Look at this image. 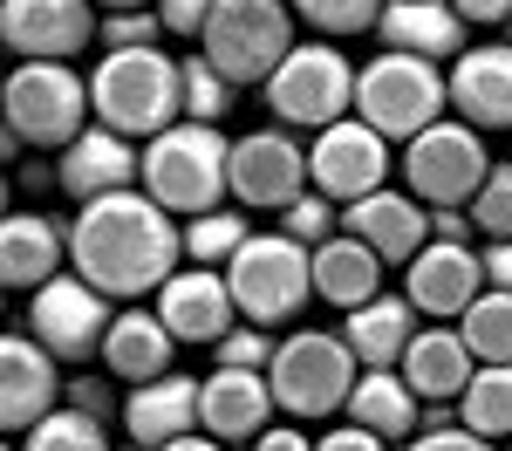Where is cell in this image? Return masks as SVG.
<instances>
[{
  "mask_svg": "<svg viewBox=\"0 0 512 451\" xmlns=\"http://www.w3.org/2000/svg\"><path fill=\"white\" fill-rule=\"evenodd\" d=\"M410 451H499V445L478 438V431H465V424H444V431H417Z\"/></svg>",
  "mask_w": 512,
  "mask_h": 451,
  "instance_id": "41",
  "label": "cell"
},
{
  "mask_svg": "<svg viewBox=\"0 0 512 451\" xmlns=\"http://www.w3.org/2000/svg\"><path fill=\"white\" fill-rule=\"evenodd\" d=\"M444 103H451V82H444V69L424 62V55L383 48V55L355 76V117L369 123V130H383L390 144H410V137H424L431 123H444Z\"/></svg>",
  "mask_w": 512,
  "mask_h": 451,
  "instance_id": "6",
  "label": "cell"
},
{
  "mask_svg": "<svg viewBox=\"0 0 512 451\" xmlns=\"http://www.w3.org/2000/svg\"><path fill=\"white\" fill-rule=\"evenodd\" d=\"M287 7H294V21H308L321 41H342V35H369L390 0H287Z\"/></svg>",
  "mask_w": 512,
  "mask_h": 451,
  "instance_id": "34",
  "label": "cell"
},
{
  "mask_svg": "<svg viewBox=\"0 0 512 451\" xmlns=\"http://www.w3.org/2000/svg\"><path fill=\"white\" fill-rule=\"evenodd\" d=\"M355 349L342 335H321V328H294L287 342L274 349V369H267V383H274V404L287 417H335V410H349L355 397Z\"/></svg>",
  "mask_w": 512,
  "mask_h": 451,
  "instance_id": "9",
  "label": "cell"
},
{
  "mask_svg": "<svg viewBox=\"0 0 512 451\" xmlns=\"http://www.w3.org/2000/svg\"><path fill=\"white\" fill-rule=\"evenodd\" d=\"M458 335H465V349L485 363H512V294L506 287H485L472 308L458 315Z\"/></svg>",
  "mask_w": 512,
  "mask_h": 451,
  "instance_id": "31",
  "label": "cell"
},
{
  "mask_svg": "<svg viewBox=\"0 0 512 451\" xmlns=\"http://www.w3.org/2000/svg\"><path fill=\"white\" fill-rule=\"evenodd\" d=\"M478 260H485V287H506L512 294V240H485Z\"/></svg>",
  "mask_w": 512,
  "mask_h": 451,
  "instance_id": "44",
  "label": "cell"
},
{
  "mask_svg": "<svg viewBox=\"0 0 512 451\" xmlns=\"http://www.w3.org/2000/svg\"><path fill=\"white\" fill-rule=\"evenodd\" d=\"M239 315L253 328H280L294 322L308 301H315V246L287 240V233H253L226 267Z\"/></svg>",
  "mask_w": 512,
  "mask_h": 451,
  "instance_id": "7",
  "label": "cell"
},
{
  "mask_svg": "<svg viewBox=\"0 0 512 451\" xmlns=\"http://www.w3.org/2000/svg\"><path fill=\"white\" fill-rule=\"evenodd\" d=\"M0 110H7V137H21L28 151H69L89 130V117H96L89 76H76L69 62H21V69H7Z\"/></svg>",
  "mask_w": 512,
  "mask_h": 451,
  "instance_id": "5",
  "label": "cell"
},
{
  "mask_svg": "<svg viewBox=\"0 0 512 451\" xmlns=\"http://www.w3.org/2000/svg\"><path fill=\"white\" fill-rule=\"evenodd\" d=\"M164 451H226L219 438H205V431H192V438H178V445H164Z\"/></svg>",
  "mask_w": 512,
  "mask_h": 451,
  "instance_id": "48",
  "label": "cell"
},
{
  "mask_svg": "<svg viewBox=\"0 0 512 451\" xmlns=\"http://www.w3.org/2000/svg\"><path fill=\"white\" fill-rule=\"evenodd\" d=\"M96 123L130 144H151L171 123H185V62L164 48H103L89 76Z\"/></svg>",
  "mask_w": 512,
  "mask_h": 451,
  "instance_id": "2",
  "label": "cell"
},
{
  "mask_svg": "<svg viewBox=\"0 0 512 451\" xmlns=\"http://www.w3.org/2000/svg\"><path fill=\"white\" fill-rule=\"evenodd\" d=\"M158 315L178 342H226L233 315H239L233 287H226V267H178L158 287Z\"/></svg>",
  "mask_w": 512,
  "mask_h": 451,
  "instance_id": "20",
  "label": "cell"
},
{
  "mask_svg": "<svg viewBox=\"0 0 512 451\" xmlns=\"http://www.w3.org/2000/svg\"><path fill=\"white\" fill-rule=\"evenodd\" d=\"M62 260H69V226H55L48 212L7 205V226H0V281L21 287V294H41V287L62 274Z\"/></svg>",
  "mask_w": 512,
  "mask_h": 451,
  "instance_id": "22",
  "label": "cell"
},
{
  "mask_svg": "<svg viewBox=\"0 0 512 451\" xmlns=\"http://www.w3.org/2000/svg\"><path fill=\"white\" fill-rule=\"evenodd\" d=\"M458 424L465 431H478V438H506L512 445V363H485L465 383V397H458Z\"/></svg>",
  "mask_w": 512,
  "mask_h": 451,
  "instance_id": "30",
  "label": "cell"
},
{
  "mask_svg": "<svg viewBox=\"0 0 512 451\" xmlns=\"http://www.w3.org/2000/svg\"><path fill=\"white\" fill-rule=\"evenodd\" d=\"M403 294H410L417 315L458 322L478 294H485V260H478L465 240H431L410 267H403Z\"/></svg>",
  "mask_w": 512,
  "mask_h": 451,
  "instance_id": "15",
  "label": "cell"
},
{
  "mask_svg": "<svg viewBox=\"0 0 512 451\" xmlns=\"http://www.w3.org/2000/svg\"><path fill=\"white\" fill-rule=\"evenodd\" d=\"M342 342L355 349L362 369H396L403 349L417 342V308H410V294H376V301L349 308V315H342Z\"/></svg>",
  "mask_w": 512,
  "mask_h": 451,
  "instance_id": "27",
  "label": "cell"
},
{
  "mask_svg": "<svg viewBox=\"0 0 512 451\" xmlns=\"http://www.w3.org/2000/svg\"><path fill=\"white\" fill-rule=\"evenodd\" d=\"M144 192L171 219L219 212V199L233 192V137H219V123H171L144 144Z\"/></svg>",
  "mask_w": 512,
  "mask_h": 451,
  "instance_id": "3",
  "label": "cell"
},
{
  "mask_svg": "<svg viewBox=\"0 0 512 451\" xmlns=\"http://www.w3.org/2000/svg\"><path fill=\"white\" fill-rule=\"evenodd\" d=\"M0 41L21 62H76L103 41V14L96 0H0Z\"/></svg>",
  "mask_w": 512,
  "mask_h": 451,
  "instance_id": "14",
  "label": "cell"
},
{
  "mask_svg": "<svg viewBox=\"0 0 512 451\" xmlns=\"http://www.w3.org/2000/svg\"><path fill=\"white\" fill-rule=\"evenodd\" d=\"M130 451H144V445H130Z\"/></svg>",
  "mask_w": 512,
  "mask_h": 451,
  "instance_id": "50",
  "label": "cell"
},
{
  "mask_svg": "<svg viewBox=\"0 0 512 451\" xmlns=\"http://www.w3.org/2000/svg\"><path fill=\"white\" fill-rule=\"evenodd\" d=\"M253 240V226H246V212H198L185 219V260L192 267H233V253Z\"/></svg>",
  "mask_w": 512,
  "mask_h": 451,
  "instance_id": "32",
  "label": "cell"
},
{
  "mask_svg": "<svg viewBox=\"0 0 512 451\" xmlns=\"http://www.w3.org/2000/svg\"><path fill=\"white\" fill-rule=\"evenodd\" d=\"M342 233L369 246L383 267H410L424 246H431V205H417L410 192H369V199L342 205Z\"/></svg>",
  "mask_w": 512,
  "mask_h": 451,
  "instance_id": "18",
  "label": "cell"
},
{
  "mask_svg": "<svg viewBox=\"0 0 512 451\" xmlns=\"http://www.w3.org/2000/svg\"><path fill=\"white\" fill-rule=\"evenodd\" d=\"M205 376H158V383H137L130 397H123V431H130V445L144 451H164L178 445V438H192L205 431Z\"/></svg>",
  "mask_w": 512,
  "mask_h": 451,
  "instance_id": "17",
  "label": "cell"
},
{
  "mask_svg": "<svg viewBox=\"0 0 512 451\" xmlns=\"http://www.w3.org/2000/svg\"><path fill=\"white\" fill-rule=\"evenodd\" d=\"M451 110L472 130H512V41H485L451 62Z\"/></svg>",
  "mask_w": 512,
  "mask_h": 451,
  "instance_id": "21",
  "label": "cell"
},
{
  "mask_svg": "<svg viewBox=\"0 0 512 451\" xmlns=\"http://www.w3.org/2000/svg\"><path fill=\"white\" fill-rule=\"evenodd\" d=\"M465 28H472V21H465L451 0H390L383 21H376L383 48L424 55V62H458V55H465Z\"/></svg>",
  "mask_w": 512,
  "mask_h": 451,
  "instance_id": "24",
  "label": "cell"
},
{
  "mask_svg": "<svg viewBox=\"0 0 512 451\" xmlns=\"http://www.w3.org/2000/svg\"><path fill=\"white\" fill-rule=\"evenodd\" d=\"M355 69L349 55L335 48V41H294V55L274 69V82L260 89L267 96V110H274V123H287V130H328V123H342L355 110Z\"/></svg>",
  "mask_w": 512,
  "mask_h": 451,
  "instance_id": "8",
  "label": "cell"
},
{
  "mask_svg": "<svg viewBox=\"0 0 512 451\" xmlns=\"http://www.w3.org/2000/svg\"><path fill=\"white\" fill-rule=\"evenodd\" d=\"M55 185H62L76 205L110 199V192H130V185H144V151H137L130 137H117V130L89 123L76 144L62 151V164H55Z\"/></svg>",
  "mask_w": 512,
  "mask_h": 451,
  "instance_id": "19",
  "label": "cell"
},
{
  "mask_svg": "<svg viewBox=\"0 0 512 451\" xmlns=\"http://www.w3.org/2000/svg\"><path fill=\"white\" fill-rule=\"evenodd\" d=\"M110 322H117V315H110V294L89 287L82 274H55L41 294H28V335H35L55 363H89V356H103Z\"/></svg>",
  "mask_w": 512,
  "mask_h": 451,
  "instance_id": "11",
  "label": "cell"
},
{
  "mask_svg": "<svg viewBox=\"0 0 512 451\" xmlns=\"http://www.w3.org/2000/svg\"><path fill=\"white\" fill-rule=\"evenodd\" d=\"M62 363L41 349L35 335H7L0 342V424L21 438V431H35L48 410H62Z\"/></svg>",
  "mask_w": 512,
  "mask_h": 451,
  "instance_id": "16",
  "label": "cell"
},
{
  "mask_svg": "<svg viewBox=\"0 0 512 451\" xmlns=\"http://www.w3.org/2000/svg\"><path fill=\"white\" fill-rule=\"evenodd\" d=\"M396 376H403L424 404H458V397H465V383L478 376V356L465 349V335H458V328H417V342L403 349Z\"/></svg>",
  "mask_w": 512,
  "mask_h": 451,
  "instance_id": "26",
  "label": "cell"
},
{
  "mask_svg": "<svg viewBox=\"0 0 512 451\" xmlns=\"http://www.w3.org/2000/svg\"><path fill=\"white\" fill-rule=\"evenodd\" d=\"M226 110H233V82L205 55H185V123H226Z\"/></svg>",
  "mask_w": 512,
  "mask_h": 451,
  "instance_id": "35",
  "label": "cell"
},
{
  "mask_svg": "<svg viewBox=\"0 0 512 451\" xmlns=\"http://www.w3.org/2000/svg\"><path fill=\"white\" fill-rule=\"evenodd\" d=\"M164 21L158 7H130V14H103V48H158Z\"/></svg>",
  "mask_w": 512,
  "mask_h": 451,
  "instance_id": "39",
  "label": "cell"
},
{
  "mask_svg": "<svg viewBox=\"0 0 512 451\" xmlns=\"http://www.w3.org/2000/svg\"><path fill=\"white\" fill-rule=\"evenodd\" d=\"M185 260V226L164 212L144 185L110 192V199L76 205L69 219V267L110 301H144L158 294Z\"/></svg>",
  "mask_w": 512,
  "mask_h": 451,
  "instance_id": "1",
  "label": "cell"
},
{
  "mask_svg": "<svg viewBox=\"0 0 512 451\" xmlns=\"http://www.w3.org/2000/svg\"><path fill=\"white\" fill-rule=\"evenodd\" d=\"M246 451H315V438H308V431H294V424H267Z\"/></svg>",
  "mask_w": 512,
  "mask_h": 451,
  "instance_id": "43",
  "label": "cell"
},
{
  "mask_svg": "<svg viewBox=\"0 0 512 451\" xmlns=\"http://www.w3.org/2000/svg\"><path fill=\"white\" fill-rule=\"evenodd\" d=\"M485 178H492V158H485V130L472 123H431L424 137L403 144V185L431 212H472Z\"/></svg>",
  "mask_w": 512,
  "mask_h": 451,
  "instance_id": "10",
  "label": "cell"
},
{
  "mask_svg": "<svg viewBox=\"0 0 512 451\" xmlns=\"http://www.w3.org/2000/svg\"><path fill=\"white\" fill-rule=\"evenodd\" d=\"M21 451H110V431H103V417L62 404L48 410L35 431H21Z\"/></svg>",
  "mask_w": 512,
  "mask_h": 451,
  "instance_id": "33",
  "label": "cell"
},
{
  "mask_svg": "<svg viewBox=\"0 0 512 451\" xmlns=\"http://www.w3.org/2000/svg\"><path fill=\"white\" fill-rule=\"evenodd\" d=\"M205 438L219 445H253L274 417V383L267 369H212L205 376Z\"/></svg>",
  "mask_w": 512,
  "mask_h": 451,
  "instance_id": "23",
  "label": "cell"
},
{
  "mask_svg": "<svg viewBox=\"0 0 512 451\" xmlns=\"http://www.w3.org/2000/svg\"><path fill=\"white\" fill-rule=\"evenodd\" d=\"M472 233V212H431V240H465Z\"/></svg>",
  "mask_w": 512,
  "mask_h": 451,
  "instance_id": "47",
  "label": "cell"
},
{
  "mask_svg": "<svg viewBox=\"0 0 512 451\" xmlns=\"http://www.w3.org/2000/svg\"><path fill=\"white\" fill-rule=\"evenodd\" d=\"M301 192H315V178H308V144L287 123L233 137V199L246 212H287Z\"/></svg>",
  "mask_w": 512,
  "mask_h": 451,
  "instance_id": "12",
  "label": "cell"
},
{
  "mask_svg": "<svg viewBox=\"0 0 512 451\" xmlns=\"http://www.w3.org/2000/svg\"><path fill=\"white\" fill-rule=\"evenodd\" d=\"M96 7H110V14H130V7H158V0H96Z\"/></svg>",
  "mask_w": 512,
  "mask_h": 451,
  "instance_id": "49",
  "label": "cell"
},
{
  "mask_svg": "<svg viewBox=\"0 0 512 451\" xmlns=\"http://www.w3.org/2000/svg\"><path fill=\"white\" fill-rule=\"evenodd\" d=\"M274 335H267V328H233V335H226V342H212V356H219V369H274Z\"/></svg>",
  "mask_w": 512,
  "mask_h": 451,
  "instance_id": "38",
  "label": "cell"
},
{
  "mask_svg": "<svg viewBox=\"0 0 512 451\" xmlns=\"http://www.w3.org/2000/svg\"><path fill=\"white\" fill-rule=\"evenodd\" d=\"M198 55L233 89H267L274 69L294 55V7L287 0H219V14L198 35Z\"/></svg>",
  "mask_w": 512,
  "mask_h": 451,
  "instance_id": "4",
  "label": "cell"
},
{
  "mask_svg": "<svg viewBox=\"0 0 512 451\" xmlns=\"http://www.w3.org/2000/svg\"><path fill=\"white\" fill-rule=\"evenodd\" d=\"M171 356H178V335L164 328L158 308H117V322H110V335H103V369L110 376H123L130 390L137 383H158V376H171Z\"/></svg>",
  "mask_w": 512,
  "mask_h": 451,
  "instance_id": "25",
  "label": "cell"
},
{
  "mask_svg": "<svg viewBox=\"0 0 512 451\" xmlns=\"http://www.w3.org/2000/svg\"><path fill=\"white\" fill-rule=\"evenodd\" d=\"M465 21H478V28H492V21H512V0H451Z\"/></svg>",
  "mask_w": 512,
  "mask_h": 451,
  "instance_id": "46",
  "label": "cell"
},
{
  "mask_svg": "<svg viewBox=\"0 0 512 451\" xmlns=\"http://www.w3.org/2000/svg\"><path fill=\"white\" fill-rule=\"evenodd\" d=\"M280 233H287V240H301V246L335 240V233H342V205L321 199V192H301V199L280 212Z\"/></svg>",
  "mask_w": 512,
  "mask_h": 451,
  "instance_id": "36",
  "label": "cell"
},
{
  "mask_svg": "<svg viewBox=\"0 0 512 451\" xmlns=\"http://www.w3.org/2000/svg\"><path fill=\"white\" fill-rule=\"evenodd\" d=\"M472 233H485V240H512V164H492L485 192L472 199Z\"/></svg>",
  "mask_w": 512,
  "mask_h": 451,
  "instance_id": "37",
  "label": "cell"
},
{
  "mask_svg": "<svg viewBox=\"0 0 512 451\" xmlns=\"http://www.w3.org/2000/svg\"><path fill=\"white\" fill-rule=\"evenodd\" d=\"M315 451H390V438H376V431H362V424H342V431L315 438Z\"/></svg>",
  "mask_w": 512,
  "mask_h": 451,
  "instance_id": "42",
  "label": "cell"
},
{
  "mask_svg": "<svg viewBox=\"0 0 512 451\" xmlns=\"http://www.w3.org/2000/svg\"><path fill=\"white\" fill-rule=\"evenodd\" d=\"M308 178H315L321 199H335V205L369 199V192L390 185V137L369 130L362 117L328 123L315 144H308Z\"/></svg>",
  "mask_w": 512,
  "mask_h": 451,
  "instance_id": "13",
  "label": "cell"
},
{
  "mask_svg": "<svg viewBox=\"0 0 512 451\" xmlns=\"http://www.w3.org/2000/svg\"><path fill=\"white\" fill-rule=\"evenodd\" d=\"M219 14V0H158V21H164V35H205V21Z\"/></svg>",
  "mask_w": 512,
  "mask_h": 451,
  "instance_id": "40",
  "label": "cell"
},
{
  "mask_svg": "<svg viewBox=\"0 0 512 451\" xmlns=\"http://www.w3.org/2000/svg\"><path fill=\"white\" fill-rule=\"evenodd\" d=\"M69 404H76V410H89V417H103V424H110V390H103L96 376H76V383H69Z\"/></svg>",
  "mask_w": 512,
  "mask_h": 451,
  "instance_id": "45",
  "label": "cell"
},
{
  "mask_svg": "<svg viewBox=\"0 0 512 451\" xmlns=\"http://www.w3.org/2000/svg\"><path fill=\"white\" fill-rule=\"evenodd\" d=\"M424 417V397L396 376V369H362L355 376V397H349V424L376 431V438H410Z\"/></svg>",
  "mask_w": 512,
  "mask_h": 451,
  "instance_id": "29",
  "label": "cell"
},
{
  "mask_svg": "<svg viewBox=\"0 0 512 451\" xmlns=\"http://www.w3.org/2000/svg\"><path fill=\"white\" fill-rule=\"evenodd\" d=\"M315 294L328 301V308L349 315V308H362V301L383 294V260L355 240V233H335V240L315 246Z\"/></svg>",
  "mask_w": 512,
  "mask_h": 451,
  "instance_id": "28",
  "label": "cell"
}]
</instances>
